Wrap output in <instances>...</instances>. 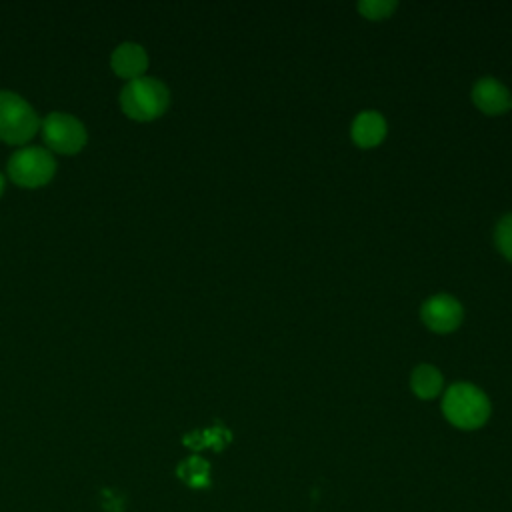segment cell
<instances>
[{"instance_id": "obj_1", "label": "cell", "mask_w": 512, "mask_h": 512, "mask_svg": "<svg viewBox=\"0 0 512 512\" xmlns=\"http://www.w3.org/2000/svg\"><path fill=\"white\" fill-rule=\"evenodd\" d=\"M444 416L458 428L472 430L482 426L490 416L488 396L468 382L452 384L442 400Z\"/></svg>"}, {"instance_id": "obj_2", "label": "cell", "mask_w": 512, "mask_h": 512, "mask_svg": "<svg viewBox=\"0 0 512 512\" xmlns=\"http://www.w3.org/2000/svg\"><path fill=\"white\" fill-rule=\"evenodd\" d=\"M170 102L168 88L150 76L130 80L120 92L122 110L134 120H152L160 116Z\"/></svg>"}, {"instance_id": "obj_3", "label": "cell", "mask_w": 512, "mask_h": 512, "mask_svg": "<svg viewBox=\"0 0 512 512\" xmlns=\"http://www.w3.org/2000/svg\"><path fill=\"white\" fill-rule=\"evenodd\" d=\"M38 128L40 120L34 108L22 96L0 90V138L8 144H24Z\"/></svg>"}, {"instance_id": "obj_4", "label": "cell", "mask_w": 512, "mask_h": 512, "mask_svg": "<svg viewBox=\"0 0 512 512\" xmlns=\"http://www.w3.org/2000/svg\"><path fill=\"white\" fill-rule=\"evenodd\" d=\"M56 172L54 156L38 146H28L16 150L8 160L10 178L26 188H36L46 184Z\"/></svg>"}, {"instance_id": "obj_5", "label": "cell", "mask_w": 512, "mask_h": 512, "mask_svg": "<svg viewBox=\"0 0 512 512\" xmlns=\"http://www.w3.org/2000/svg\"><path fill=\"white\" fill-rule=\"evenodd\" d=\"M40 128L48 148L60 154L78 152L88 138L84 124L66 112H50Z\"/></svg>"}, {"instance_id": "obj_6", "label": "cell", "mask_w": 512, "mask_h": 512, "mask_svg": "<svg viewBox=\"0 0 512 512\" xmlns=\"http://www.w3.org/2000/svg\"><path fill=\"white\" fill-rule=\"evenodd\" d=\"M420 316L430 330L450 332L462 320V306L450 294H436L422 304Z\"/></svg>"}, {"instance_id": "obj_7", "label": "cell", "mask_w": 512, "mask_h": 512, "mask_svg": "<svg viewBox=\"0 0 512 512\" xmlns=\"http://www.w3.org/2000/svg\"><path fill=\"white\" fill-rule=\"evenodd\" d=\"M472 100L486 114H500L512 104L508 88L492 76H484L474 84Z\"/></svg>"}, {"instance_id": "obj_8", "label": "cell", "mask_w": 512, "mask_h": 512, "mask_svg": "<svg viewBox=\"0 0 512 512\" xmlns=\"http://www.w3.org/2000/svg\"><path fill=\"white\" fill-rule=\"evenodd\" d=\"M110 64H112V70L126 78L128 82L130 80H136L144 74L146 66H148V56L144 52V48L136 42H122L114 52H112V58H110Z\"/></svg>"}, {"instance_id": "obj_9", "label": "cell", "mask_w": 512, "mask_h": 512, "mask_svg": "<svg viewBox=\"0 0 512 512\" xmlns=\"http://www.w3.org/2000/svg\"><path fill=\"white\" fill-rule=\"evenodd\" d=\"M386 134V120L380 112L364 110L352 122V138L360 146H376Z\"/></svg>"}, {"instance_id": "obj_10", "label": "cell", "mask_w": 512, "mask_h": 512, "mask_svg": "<svg viewBox=\"0 0 512 512\" xmlns=\"http://www.w3.org/2000/svg\"><path fill=\"white\" fill-rule=\"evenodd\" d=\"M410 386H412L416 396L434 398L442 388V374L430 364H420L412 372Z\"/></svg>"}, {"instance_id": "obj_11", "label": "cell", "mask_w": 512, "mask_h": 512, "mask_svg": "<svg viewBox=\"0 0 512 512\" xmlns=\"http://www.w3.org/2000/svg\"><path fill=\"white\" fill-rule=\"evenodd\" d=\"M178 476L192 488H204L210 484V466L200 456H192L178 466Z\"/></svg>"}, {"instance_id": "obj_12", "label": "cell", "mask_w": 512, "mask_h": 512, "mask_svg": "<svg viewBox=\"0 0 512 512\" xmlns=\"http://www.w3.org/2000/svg\"><path fill=\"white\" fill-rule=\"evenodd\" d=\"M496 244L500 248V252L512 260V214H506L498 226H496Z\"/></svg>"}, {"instance_id": "obj_13", "label": "cell", "mask_w": 512, "mask_h": 512, "mask_svg": "<svg viewBox=\"0 0 512 512\" xmlns=\"http://www.w3.org/2000/svg\"><path fill=\"white\" fill-rule=\"evenodd\" d=\"M396 8L394 0H360L358 10L366 18H384Z\"/></svg>"}, {"instance_id": "obj_14", "label": "cell", "mask_w": 512, "mask_h": 512, "mask_svg": "<svg viewBox=\"0 0 512 512\" xmlns=\"http://www.w3.org/2000/svg\"><path fill=\"white\" fill-rule=\"evenodd\" d=\"M2 188H4V180H2V176H0V194H2Z\"/></svg>"}]
</instances>
